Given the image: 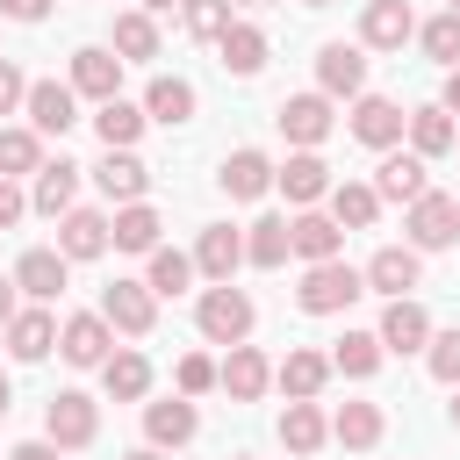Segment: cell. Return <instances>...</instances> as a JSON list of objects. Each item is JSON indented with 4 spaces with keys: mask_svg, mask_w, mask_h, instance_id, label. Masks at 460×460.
Segmentation results:
<instances>
[{
    "mask_svg": "<svg viewBox=\"0 0 460 460\" xmlns=\"http://www.w3.org/2000/svg\"><path fill=\"white\" fill-rule=\"evenodd\" d=\"M359 295H367V280H359V266H345V259L302 266V288H295L302 316H338V309H352Z\"/></svg>",
    "mask_w": 460,
    "mask_h": 460,
    "instance_id": "cell-1",
    "label": "cell"
},
{
    "mask_svg": "<svg viewBox=\"0 0 460 460\" xmlns=\"http://www.w3.org/2000/svg\"><path fill=\"white\" fill-rule=\"evenodd\" d=\"M194 323H201V338H208V345H244V338H252V323H259V309H252V295L230 280V288H201Z\"/></svg>",
    "mask_w": 460,
    "mask_h": 460,
    "instance_id": "cell-2",
    "label": "cell"
},
{
    "mask_svg": "<svg viewBox=\"0 0 460 460\" xmlns=\"http://www.w3.org/2000/svg\"><path fill=\"white\" fill-rule=\"evenodd\" d=\"M43 438H50L58 453L93 446V438H101V402H93L86 388H58V395L43 402Z\"/></svg>",
    "mask_w": 460,
    "mask_h": 460,
    "instance_id": "cell-3",
    "label": "cell"
},
{
    "mask_svg": "<svg viewBox=\"0 0 460 460\" xmlns=\"http://www.w3.org/2000/svg\"><path fill=\"white\" fill-rule=\"evenodd\" d=\"M402 230H410V252H446V244H460V201L431 187L402 208Z\"/></svg>",
    "mask_w": 460,
    "mask_h": 460,
    "instance_id": "cell-4",
    "label": "cell"
},
{
    "mask_svg": "<svg viewBox=\"0 0 460 460\" xmlns=\"http://www.w3.org/2000/svg\"><path fill=\"white\" fill-rule=\"evenodd\" d=\"M108 352H115V331H108V316H101V309H79V316H65V323H58V359H65V367H79V374L93 367V374H101V367H108Z\"/></svg>",
    "mask_w": 460,
    "mask_h": 460,
    "instance_id": "cell-5",
    "label": "cell"
},
{
    "mask_svg": "<svg viewBox=\"0 0 460 460\" xmlns=\"http://www.w3.org/2000/svg\"><path fill=\"white\" fill-rule=\"evenodd\" d=\"M65 86H72L79 101H93V108H101V101H122V58H115L108 43H79Z\"/></svg>",
    "mask_w": 460,
    "mask_h": 460,
    "instance_id": "cell-6",
    "label": "cell"
},
{
    "mask_svg": "<svg viewBox=\"0 0 460 460\" xmlns=\"http://www.w3.org/2000/svg\"><path fill=\"white\" fill-rule=\"evenodd\" d=\"M101 316H108L115 338H151V323H158V295H151L144 280H108V288H101Z\"/></svg>",
    "mask_w": 460,
    "mask_h": 460,
    "instance_id": "cell-7",
    "label": "cell"
},
{
    "mask_svg": "<svg viewBox=\"0 0 460 460\" xmlns=\"http://www.w3.org/2000/svg\"><path fill=\"white\" fill-rule=\"evenodd\" d=\"M345 129H352L367 151H395L402 129H410V115H402V101H388V93H359L352 115H345Z\"/></svg>",
    "mask_w": 460,
    "mask_h": 460,
    "instance_id": "cell-8",
    "label": "cell"
},
{
    "mask_svg": "<svg viewBox=\"0 0 460 460\" xmlns=\"http://www.w3.org/2000/svg\"><path fill=\"white\" fill-rule=\"evenodd\" d=\"M316 93L323 101H359L367 93V50L359 43H323L316 50Z\"/></svg>",
    "mask_w": 460,
    "mask_h": 460,
    "instance_id": "cell-9",
    "label": "cell"
},
{
    "mask_svg": "<svg viewBox=\"0 0 460 460\" xmlns=\"http://www.w3.org/2000/svg\"><path fill=\"white\" fill-rule=\"evenodd\" d=\"M273 122H280V137H288L295 151H316V144L331 137V122H338V115H331V101L309 86V93H288V101L273 108Z\"/></svg>",
    "mask_w": 460,
    "mask_h": 460,
    "instance_id": "cell-10",
    "label": "cell"
},
{
    "mask_svg": "<svg viewBox=\"0 0 460 460\" xmlns=\"http://www.w3.org/2000/svg\"><path fill=\"white\" fill-rule=\"evenodd\" d=\"M194 273L208 280V288H230L237 280V266H244V230H230V223H208L201 237H194Z\"/></svg>",
    "mask_w": 460,
    "mask_h": 460,
    "instance_id": "cell-11",
    "label": "cell"
},
{
    "mask_svg": "<svg viewBox=\"0 0 460 460\" xmlns=\"http://www.w3.org/2000/svg\"><path fill=\"white\" fill-rule=\"evenodd\" d=\"M359 280H367V295H388V302H402V295L424 280V252H410V244H381V252L359 266Z\"/></svg>",
    "mask_w": 460,
    "mask_h": 460,
    "instance_id": "cell-12",
    "label": "cell"
},
{
    "mask_svg": "<svg viewBox=\"0 0 460 460\" xmlns=\"http://www.w3.org/2000/svg\"><path fill=\"white\" fill-rule=\"evenodd\" d=\"M216 388H223L230 402H259V395L273 388V359H266L259 345H230V352L216 359Z\"/></svg>",
    "mask_w": 460,
    "mask_h": 460,
    "instance_id": "cell-13",
    "label": "cell"
},
{
    "mask_svg": "<svg viewBox=\"0 0 460 460\" xmlns=\"http://www.w3.org/2000/svg\"><path fill=\"white\" fill-rule=\"evenodd\" d=\"M22 115H29V129H36V137H65V129L79 122V93H72L65 79H29Z\"/></svg>",
    "mask_w": 460,
    "mask_h": 460,
    "instance_id": "cell-14",
    "label": "cell"
},
{
    "mask_svg": "<svg viewBox=\"0 0 460 460\" xmlns=\"http://www.w3.org/2000/svg\"><path fill=\"white\" fill-rule=\"evenodd\" d=\"M288 252L302 266H323V259H345V230L323 216V208H295L288 216Z\"/></svg>",
    "mask_w": 460,
    "mask_h": 460,
    "instance_id": "cell-15",
    "label": "cell"
},
{
    "mask_svg": "<svg viewBox=\"0 0 460 460\" xmlns=\"http://www.w3.org/2000/svg\"><path fill=\"white\" fill-rule=\"evenodd\" d=\"M194 431H201V410H194L187 395L144 402V446H158V453H180V446H194Z\"/></svg>",
    "mask_w": 460,
    "mask_h": 460,
    "instance_id": "cell-16",
    "label": "cell"
},
{
    "mask_svg": "<svg viewBox=\"0 0 460 460\" xmlns=\"http://www.w3.org/2000/svg\"><path fill=\"white\" fill-rule=\"evenodd\" d=\"M273 187L288 194V208H316L338 180H331V165L316 151H288V165H273Z\"/></svg>",
    "mask_w": 460,
    "mask_h": 460,
    "instance_id": "cell-17",
    "label": "cell"
},
{
    "mask_svg": "<svg viewBox=\"0 0 460 460\" xmlns=\"http://www.w3.org/2000/svg\"><path fill=\"white\" fill-rule=\"evenodd\" d=\"M79 172H86V165H72V158H43L36 180H29V208L50 216V223H58L65 208H79Z\"/></svg>",
    "mask_w": 460,
    "mask_h": 460,
    "instance_id": "cell-18",
    "label": "cell"
},
{
    "mask_svg": "<svg viewBox=\"0 0 460 460\" xmlns=\"http://www.w3.org/2000/svg\"><path fill=\"white\" fill-rule=\"evenodd\" d=\"M0 338H7V359L36 367V359H50V352H58V316H50L43 302H29V309H14V323H7Z\"/></svg>",
    "mask_w": 460,
    "mask_h": 460,
    "instance_id": "cell-19",
    "label": "cell"
},
{
    "mask_svg": "<svg viewBox=\"0 0 460 460\" xmlns=\"http://www.w3.org/2000/svg\"><path fill=\"white\" fill-rule=\"evenodd\" d=\"M410 36H417L410 0H367L359 7V50H402Z\"/></svg>",
    "mask_w": 460,
    "mask_h": 460,
    "instance_id": "cell-20",
    "label": "cell"
},
{
    "mask_svg": "<svg viewBox=\"0 0 460 460\" xmlns=\"http://www.w3.org/2000/svg\"><path fill=\"white\" fill-rule=\"evenodd\" d=\"M381 201H417V194H431V172H424V158L417 151H381V165H374V180H367Z\"/></svg>",
    "mask_w": 460,
    "mask_h": 460,
    "instance_id": "cell-21",
    "label": "cell"
},
{
    "mask_svg": "<svg viewBox=\"0 0 460 460\" xmlns=\"http://www.w3.org/2000/svg\"><path fill=\"white\" fill-rule=\"evenodd\" d=\"M108 252V216L101 208H65L58 216V259L65 266H86V259H101Z\"/></svg>",
    "mask_w": 460,
    "mask_h": 460,
    "instance_id": "cell-22",
    "label": "cell"
},
{
    "mask_svg": "<svg viewBox=\"0 0 460 460\" xmlns=\"http://www.w3.org/2000/svg\"><path fill=\"white\" fill-rule=\"evenodd\" d=\"M374 338H381V352H424V345H431V316H424V302H417V295L388 302L381 323H374Z\"/></svg>",
    "mask_w": 460,
    "mask_h": 460,
    "instance_id": "cell-23",
    "label": "cell"
},
{
    "mask_svg": "<svg viewBox=\"0 0 460 460\" xmlns=\"http://www.w3.org/2000/svg\"><path fill=\"white\" fill-rule=\"evenodd\" d=\"M273 381L288 402H316L323 381H331V352H309V345H288V359H273Z\"/></svg>",
    "mask_w": 460,
    "mask_h": 460,
    "instance_id": "cell-24",
    "label": "cell"
},
{
    "mask_svg": "<svg viewBox=\"0 0 460 460\" xmlns=\"http://www.w3.org/2000/svg\"><path fill=\"white\" fill-rule=\"evenodd\" d=\"M93 187H101L115 208H129V201H144V187H151V165H144L137 151H101V165H93Z\"/></svg>",
    "mask_w": 460,
    "mask_h": 460,
    "instance_id": "cell-25",
    "label": "cell"
},
{
    "mask_svg": "<svg viewBox=\"0 0 460 460\" xmlns=\"http://www.w3.org/2000/svg\"><path fill=\"white\" fill-rule=\"evenodd\" d=\"M65 273H72V266L58 259V244H36V252H22V259H14V288H22L29 302H43V309L65 295Z\"/></svg>",
    "mask_w": 460,
    "mask_h": 460,
    "instance_id": "cell-26",
    "label": "cell"
},
{
    "mask_svg": "<svg viewBox=\"0 0 460 460\" xmlns=\"http://www.w3.org/2000/svg\"><path fill=\"white\" fill-rule=\"evenodd\" d=\"M144 122H165V129H180V122H194V86L180 79V72H158L151 86H144Z\"/></svg>",
    "mask_w": 460,
    "mask_h": 460,
    "instance_id": "cell-27",
    "label": "cell"
},
{
    "mask_svg": "<svg viewBox=\"0 0 460 460\" xmlns=\"http://www.w3.org/2000/svg\"><path fill=\"white\" fill-rule=\"evenodd\" d=\"M216 187H223L230 201H259V194L273 187V158L244 144V151H230V158H223V172H216Z\"/></svg>",
    "mask_w": 460,
    "mask_h": 460,
    "instance_id": "cell-28",
    "label": "cell"
},
{
    "mask_svg": "<svg viewBox=\"0 0 460 460\" xmlns=\"http://www.w3.org/2000/svg\"><path fill=\"white\" fill-rule=\"evenodd\" d=\"M158 230H165V216H158L151 201H129V208L108 216V244H115V252H144V259H151V252H158Z\"/></svg>",
    "mask_w": 460,
    "mask_h": 460,
    "instance_id": "cell-29",
    "label": "cell"
},
{
    "mask_svg": "<svg viewBox=\"0 0 460 460\" xmlns=\"http://www.w3.org/2000/svg\"><path fill=\"white\" fill-rule=\"evenodd\" d=\"M101 388H108V402H144L151 395V359L137 345H115L108 367H101Z\"/></svg>",
    "mask_w": 460,
    "mask_h": 460,
    "instance_id": "cell-30",
    "label": "cell"
},
{
    "mask_svg": "<svg viewBox=\"0 0 460 460\" xmlns=\"http://www.w3.org/2000/svg\"><path fill=\"white\" fill-rule=\"evenodd\" d=\"M108 50H115L122 65H151V58H158V14H144V7H122V14H115V36H108Z\"/></svg>",
    "mask_w": 460,
    "mask_h": 460,
    "instance_id": "cell-31",
    "label": "cell"
},
{
    "mask_svg": "<svg viewBox=\"0 0 460 460\" xmlns=\"http://www.w3.org/2000/svg\"><path fill=\"white\" fill-rule=\"evenodd\" d=\"M216 50H223V72H230V79H252V72L266 65V29L237 14V22H230V29L216 36Z\"/></svg>",
    "mask_w": 460,
    "mask_h": 460,
    "instance_id": "cell-32",
    "label": "cell"
},
{
    "mask_svg": "<svg viewBox=\"0 0 460 460\" xmlns=\"http://www.w3.org/2000/svg\"><path fill=\"white\" fill-rule=\"evenodd\" d=\"M381 424H388L381 402H338V410H331V438H338L345 453H374V446H381Z\"/></svg>",
    "mask_w": 460,
    "mask_h": 460,
    "instance_id": "cell-33",
    "label": "cell"
},
{
    "mask_svg": "<svg viewBox=\"0 0 460 460\" xmlns=\"http://www.w3.org/2000/svg\"><path fill=\"white\" fill-rule=\"evenodd\" d=\"M280 446H288L295 460L323 453V446H331V417H323L316 402H288V410H280Z\"/></svg>",
    "mask_w": 460,
    "mask_h": 460,
    "instance_id": "cell-34",
    "label": "cell"
},
{
    "mask_svg": "<svg viewBox=\"0 0 460 460\" xmlns=\"http://www.w3.org/2000/svg\"><path fill=\"white\" fill-rule=\"evenodd\" d=\"M144 129H151V122H144L137 101H101V108H93V137H101V151H137Z\"/></svg>",
    "mask_w": 460,
    "mask_h": 460,
    "instance_id": "cell-35",
    "label": "cell"
},
{
    "mask_svg": "<svg viewBox=\"0 0 460 460\" xmlns=\"http://www.w3.org/2000/svg\"><path fill=\"white\" fill-rule=\"evenodd\" d=\"M402 137H410V151H417L424 165H431V158H446V151L460 144V129H453V115H446L438 101H431V108H410V129H402Z\"/></svg>",
    "mask_w": 460,
    "mask_h": 460,
    "instance_id": "cell-36",
    "label": "cell"
},
{
    "mask_svg": "<svg viewBox=\"0 0 460 460\" xmlns=\"http://www.w3.org/2000/svg\"><path fill=\"white\" fill-rule=\"evenodd\" d=\"M323 201H331L323 216H331L338 230H374V216H381V194H374L367 180H338V187H331Z\"/></svg>",
    "mask_w": 460,
    "mask_h": 460,
    "instance_id": "cell-37",
    "label": "cell"
},
{
    "mask_svg": "<svg viewBox=\"0 0 460 460\" xmlns=\"http://www.w3.org/2000/svg\"><path fill=\"white\" fill-rule=\"evenodd\" d=\"M381 359H388V352H381V338H374V331H345V338L331 345V374H345V381H374V374H381Z\"/></svg>",
    "mask_w": 460,
    "mask_h": 460,
    "instance_id": "cell-38",
    "label": "cell"
},
{
    "mask_svg": "<svg viewBox=\"0 0 460 460\" xmlns=\"http://www.w3.org/2000/svg\"><path fill=\"white\" fill-rule=\"evenodd\" d=\"M43 165V137L29 122H0V180H36Z\"/></svg>",
    "mask_w": 460,
    "mask_h": 460,
    "instance_id": "cell-39",
    "label": "cell"
},
{
    "mask_svg": "<svg viewBox=\"0 0 460 460\" xmlns=\"http://www.w3.org/2000/svg\"><path fill=\"white\" fill-rule=\"evenodd\" d=\"M295 252H288V216H259L252 230H244V266H259V273H273V266H288Z\"/></svg>",
    "mask_w": 460,
    "mask_h": 460,
    "instance_id": "cell-40",
    "label": "cell"
},
{
    "mask_svg": "<svg viewBox=\"0 0 460 460\" xmlns=\"http://www.w3.org/2000/svg\"><path fill=\"white\" fill-rule=\"evenodd\" d=\"M144 288H151L158 302H165V295H187V288H194V259H187V252H172V244H158V252H151V266H144Z\"/></svg>",
    "mask_w": 460,
    "mask_h": 460,
    "instance_id": "cell-41",
    "label": "cell"
},
{
    "mask_svg": "<svg viewBox=\"0 0 460 460\" xmlns=\"http://www.w3.org/2000/svg\"><path fill=\"white\" fill-rule=\"evenodd\" d=\"M230 22H237V7H230V0H180V29H187L194 43H216Z\"/></svg>",
    "mask_w": 460,
    "mask_h": 460,
    "instance_id": "cell-42",
    "label": "cell"
},
{
    "mask_svg": "<svg viewBox=\"0 0 460 460\" xmlns=\"http://www.w3.org/2000/svg\"><path fill=\"white\" fill-rule=\"evenodd\" d=\"M417 43H424V58H431V65H446V72H453V65H460V14L446 7V14L417 22Z\"/></svg>",
    "mask_w": 460,
    "mask_h": 460,
    "instance_id": "cell-43",
    "label": "cell"
},
{
    "mask_svg": "<svg viewBox=\"0 0 460 460\" xmlns=\"http://www.w3.org/2000/svg\"><path fill=\"white\" fill-rule=\"evenodd\" d=\"M424 367H431V381L460 388V331H431V345H424Z\"/></svg>",
    "mask_w": 460,
    "mask_h": 460,
    "instance_id": "cell-44",
    "label": "cell"
},
{
    "mask_svg": "<svg viewBox=\"0 0 460 460\" xmlns=\"http://www.w3.org/2000/svg\"><path fill=\"white\" fill-rule=\"evenodd\" d=\"M208 388H216V359H208V352H187V359L172 367V395L194 402V395H208Z\"/></svg>",
    "mask_w": 460,
    "mask_h": 460,
    "instance_id": "cell-45",
    "label": "cell"
},
{
    "mask_svg": "<svg viewBox=\"0 0 460 460\" xmlns=\"http://www.w3.org/2000/svg\"><path fill=\"white\" fill-rule=\"evenodd\" d=\"M29 101V79H22V65L14 58H0V115H14Z\"/></svg>",
    "mask_w": 460,
    "mask_h": 460,
    "instance_id": "cell-46",
    "label": "cell"
},
{
    "mask_svg": "<svg viewBox=\"0 0 460 460\" xmlns=\"http://www.w3.org/2000/svg\"><path fill=\"white\" fill-rule=\"evenodd\" d=\"M22 216H29V194H22L14 180H0V230H14Z\"/></svg>",
    "mask_w": 460,
    "mask_h": 460,
    "instance_id": "cell-47",
    "label": "cell"
},
{
    "mask_svg": "<svg viewBox=\"0 0 460 460\" xmlns=\"http://www.w3.org/2000/svg\"><path fill=\"white\" fill-rule=\"evenodd\" d=\"M0 14H7V22H43L50 0H0Z\"/></svg>",
    "mask_w": 460,
    "mask_h": 460,
    "instance_id": "cell-48",
    "label": "cell"
},
{
    "mask_svg": "<svg viewBox=\"0 0 460 460\" xmlns=\"http://www.w3.org/2000/svg\"><path fill=\"white\" fill-rule=\"evenodd\" d=\"M7 460H65V453H58V446H50V438H22V446H14V453H7Z\"/></svg>",
    "mask_w": 460,
    "mask_h": 460,
    "instance_id": "cell-49",
    "label": "cell"
},
{
    "mask_svg": "<svg viewBox=\"0 0 460 460\" xmlns=\"http://www.w3.org/2000/svg\"><path fill=\"white\" fill-rule=\"evenodd\" d=\"M14 295H22V288H14V273H0V331H7V323H14V309H22Z\"/></svg>",
    "mask_w": 460,
    "mask_h": 460,
    "instance_id": "cell-50",
    "label": "cell"
},
{
    "mask_svg": "<svg viewBox=\"0 0 460 460\" xmlns=\"http://www.w3.org/2000/svg\"><path fill=\"white\" fill-rule=\"evenodd\" d=\"M438 108H446V115H460V65L446 72V93H438Z\"/></svg>",
    "mask_w": 460,
    "mask_h": 460,
    "instance_id": "cell-51",
    "label": "cell"
},
{
    "mask_svg": "<svg viewBox=\"0 0 460 460\" xmlns=\"http://www.w3.org/2000/svg\"><path fill=\"white\" fill-rule=\"evenodd\" d=\"M137 7H144V14H172L180 0H137Z\"/></svg>",
    "mask_w": 460,
    "mask_h": 460,
    "instance_id": "cell-52",
    "label": "cell"
},
{
    "mask_svg": "<svg viewBox=\"0 0 460 460\" xmlns=\"http://www.w3.org/2000/svg\"><path fill=\"white\" fill-rule=\"evenodd\" d=\"M122 460H172V453H158V446H137V453H122Z\"/></svg>",
    "mask_w": 460,
    "mask_h": 460,
    "instance_id": "cell-53",
    "label": "cell"
},
{
    "mask_svg": "<svg viewBox=\"0 0 460 460\" xmlns=\"http://www.w3.org/2000/svg\"><path fill=\"white\" fill-rule=\"evenodd\" d=\"M446 417H453V431H460V388H453V402H446Z\"/></svg>",
    "mask_w": 460,
    "mask_h": 460,
    "instance_id": "cell-54",
    "label": "cell"
},
{
    "mask_svg": "<svg viewBox=\"0 0 460 460\" xmlns=\"http://www.w3.org/2000/svg\"><path fill=\"white\" fill-rule=\"evenodd\" d=\"M7 402H14V388H7V374H0V417H7Z\"/></svg>",
    "mask_w": 460,
    "mask_h": 460,
    "instance_id": "cell-55",
    "label": "cell"
},
{
    "mask_svg": "<svg viewBox=\"0 0 460 460\" xmlns=\"http://www.w3.org/2000/svg\"><path fill=\"white\" fill-rule=\"evenodd\" d=\"M230 7H273V0H230Z\"/></svg>",
    "mask_w": 460,
    "mask_h": 460,
    "instance_id": "cell-56",
    "label": "cell"
},
{
    "mask_svg": "<svg viewBox=\"0 0 460 460\" xmlns=\"http://www.w3.org/2000/svg\"><path fill=\"white\" fill-rule=\"evenodd\" d=\"M302 7H331V0H302Z\"/></svg>",
    "mask_w": 460,
    "mask_h": 460,
    "instance_id": "cell-57",
    "label": "cell"
},
{
    "mask_svg": "<svg viewBox=\"0 0 460 460\" xmlns=\"http://www.w3.org/2000/svg\"><path fill=\"white\" fill-rule=\"evenodd\" d=\"M230 460H252V453H230Z\"/></svg>",
    "mask_w": 460,
    "mask_h": 460,
    "instance_id": "cell-58",
    "label": "cell"
},
{
    "mask_svg": "<svg viewBox=\"0 0 460 460\" xmlns=\"http://www.w3.org/2000/svg\"><path fill=\"white\" fill-rule=\"evenodd\" d=\"M446 7H453V14H460V0H446Z\"/></svg>",
    "mask_w": 460,
    "mask_h": 460,
    "instance_id": "cell-59",
    "label": "cell"
}]
</instances>
